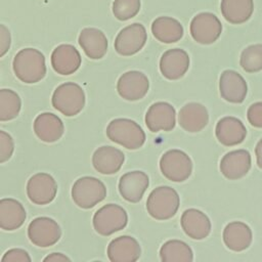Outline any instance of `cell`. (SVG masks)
I'll return each instance as SVG.
<instances>
[{
    "label": "cell",
    "mask_w": 262,
    "mask_h": 262,
    "mask_svg": "<svg viewBox=\"0 0 262 262\" xmlns=\"http://www.w3.org/2000/svg\"><path fill=\"white\" fill-rule=\"evenodd\" d=\"M128 215L121 206L116 204H106L98 209L92 219L95 231L102 235L108 236L126 227Z\"/></svg>",
    "instance_id": "6"
},
{
    "label": "cell",
    "mask_w": 262,
    "mask_h": 262,
    "mask_svg": "<svg viewBox=\"0 0 262 262\" xmlns=\"http://www.w3.org/2000/svg\"><path fill=\"white\" fill-rule=\"evenodd\" d=\"M189 31L192 39L203 45H209L217 41L222 32V24L211 12H201L193 16Z\"/></svg>",
    "instance_id": "8"
},
{
    "label": "cell",
    "mask_w": 262,
    "mask_h": 262,
    "mask_svg": "<svg viewBox=\"0 0 262 262\" xmlns=\"http://www.w3.org/2000/svg\"><path fill=\"white\" fill-rule=\"evenodd\" d=\"M140 0H114L112 10L119 20H127L134 17L140 10Z\"/></svg>",
    "instance_id": "33"
},
{
    "label": "cell",
    "mask_w": 262,
    "mask_h": 262,
    "mask_svg": "<svg viewBox=\"0 0 262 262\" xmlns=\"http://www.w3.org/2000/svg\"><path fill=\"white\" fill-rule=\"evenodd\" d=\"M149 89L147 77L138 71H129L124 73L118 80L117 91L119 95L129 101H135L143 98Z\"/></svg>",
    "instance_id": "12"
},
{
    "label": "cell",
    "mask_w": 262,
    "mask_h": 262,
    "mask_svg": "<svg viewBox=\"0 0 262 262\" xmlns=\"http://www.w3.org/2000/svg\"><path fill=\"white\" fill-rule=\"evenodd\" d=\"M145 124L149 131H171L176 124V112L172 104L165 101L152 103L145 114Z\"/></svg>",
    "instance_id": "13"
},
{
    "label": "cell",
    "mask_w": 262,
    "mask_h": 262,
    "mask_svg": "<svg viewBox=\"0 0 262 262\" xmlns=\"http://www.w3.org/2000/svg\"><path fill=\"white\" fill-rule=\"evenodd\" d=\"M105 132L110 140L127 149H138L145 142L144 131L131 119L118 118L112 120Z\"/></svg>",
    "instance_id": "2"
},
{
    "label": "cell",
    "mask_w": 262,
    "mask_h": 262,
    "mask_svg": "<svg viewBox=\"0 0 262 262\" xmlns=\"http://www.w3.org/2000/svg\"><path fill=\"white\" fill-rule=\"evenodd\" d=\"M239 64L248 73L262 70V44H253L246 47L239 57Z\"/></svg>",
    "instance_id": "32"
},
{
    "label": "cell",
    "mask_w": 262,
    "mask_h": 262,
    "mask_svg": "<svg viewBox=\"0 0 262 262\" xmlns=\"http://www.w3.org/2000/svg\"><path fill=\"white\" fill-rule=\"evenodd\" d=\"M180 205L178 192L170 186H158L149 193L146 201L147 213L157 220L172 218Z\"/></svg>",
    "instance_id": "3"
},
{
    "label": "cell",
    "mask_w": 262,
    "mask_h": 262,
    "mask_svg": "<svg viewBox=\"0 0 262 262\" xmlns=\"http://www.w3.org/2000/svg\"><path fill=\"white\" fill-rule=\"evenodd\" d=\"M32 259L27 251L19 248L10 249L1 258V262H31Z\"/></svg>",
    "instance_id": "35"
},
{
    "label": "cell",
    "mask_w": 262,
    "mask_h": 262,
    "mask_svg": "<svg viewBox=\"0 0 262 262\" xmlns=\"http://www.w3.org/2000/svg\"><path fill=\"white\" fill-rule=\"evenodd\" d=\"M82 58L78 49L71 44H60L51 53L53 70L62 76L74 74L81 66Z\"/></svg>",
    "instance_id": "18"
},
{
    "label": "cell",
    "mask_w": 262,
    "mask_h": 262,
    "mask_svg": "<svg viewBox=\"0 0 262 262\" xmlns=\"http://www.w3.org/2000/svg\"><path fill=\"white\" fill-rule=\"evenodd\" d=\"M43 261H52V262H60V261H71V259L62 253H51L47 257L44 258Z\"/></svg>",
    "instance_id": "38"
},
{
    "label": "cell",
    "mask_w": 262,
    "mask_h": 262,
    "mask_svg": "<svg viewBox=\"0 0 262 262\" xmlns=\"http://www.w3.org/2000/svg\"><path fill=\"white\" fill-rule=\"evenodd\" d=\"M209 122L208 110L199 102H188L183 105L178 115L180 127L190 133L202 131Z\"/></svg>",
    "instance_id": "20"
},
{
    "label": "cell",
    "mask_w": 262,
    "mask_h": 262,
    "mask_svg": "<svg viewBox=\"0 0 262 262\" xmlns=\"http://www.w3.org/2000/svg\"><path fill=\"white\" fill-rule=\"evenodd\" d=\"M79 45L91 59L102 58L107 51V39L102 31L96 28H85L80 32Z\"/></svg>",
    "instance_id": "25"
},
{
    "label": "cell",
    "mask_w": 262,
    "mask_h": 262,
    "mask_svg": "<svg viewBox=\"0 0 262 262\" xmlns=\"http://www.w3.org/2000/svg\"><path fill=\"white\" fill-rule=\"evenodd\" d=\"M154 37L166 44L178 42L183 37V27L176 18L171 16H159L151 24Z\"/></svg>",
    "instance_id": "28"
},
{
    "label": "cell",
    "mask_w": 262,
    "mask_h": 262,
    "mask_svg": "<svg viewBox=\"0 0 262 262\" xmlns=\"http://www.w3.org/2000/svg\"><path fill=\"white\" fill-rule=\"evenodd\" d=\"M15 77L24 83L33 84L41 81L46 75L45 57L36 48L19 50L12 61Z\"/></svg>",
    "instance_id": "1"
},
{
    "label": "cell",
    "mask_w": 262,
    "mask_h": 262,
    "mask_svg": "<svg viewBox=\"0 0 262 262\" xmlns=\"http://www.w3.org/2000/svg\"><path fill=\"white\" fill-rule=\"evenodd\" d=\"M147 40L146 30L139 23L131 24L122 29L115 39V49L123 56H130L140 51Z\"/></svg>",
    "instance_id": "10"
},
{
    "label": "cell",
    "mask_w": 262,
    "mask_h": 262,
    "mask_svg": "<svg viewBox=\"0 0 262 262\" xmlns=\"http://www.w3.org/2000/svg\"><path fill=\"white\" fill-rule=\"evenodd\" d=\"M255 155H256V159H257V165L260 169H262V138L256 144Z\"/></svg>",
    "instance_id": "39"
},
{
    "label": "cell",
    "mask_w": 262,
    "mask_h": 262,
    "mask_svg": "<svg viewBox=\"0 0 262 262\" xmlns=\"http://www.w3.org/2000/svg\"><path fill=\"white\" fill-rule=\"evenodd\" d=\"M106 254L112 262H135L140 257L141 249L133 236L121 235L108 244Z\"/></svg>",
    "instance_id": "19"
},
{
    "label": "cell",
    "mask_w": 262,
    "mask_h": 262,
    "mask_svg": "<svg viewBox=\"0 0 262 262\" xmlns=\"http://www.w3.org/2000/svg\"><path fill=\"white\" fill-rule=\"evenodd\" d=\"M11 43V37L9 30L4 26L0 25V56L2 57L9 49Z\"/></svg>",
    "instance_id": "37"
},
{
    "label": "cell",
    "mask_w": 262,
    "mask_h": 262,
    "mask_svg": "<svg viewBox=\"0 0 262 262\" xmlns=\"http://www.w3.org/2000/svg\"><path fill=\"white\" fill-rule=\"evenodd\" d=\"M21 100L19 95L11 89L0 90V121H10L16 118L20 112Z\"/></svg>",
    "instance_id": "31"
},
{
    "label": "cell",
    "mask_w": 262,
    "mask_h": 262,
    "mask_svg": "<svg viewBox=\"0 0 262 262\" xmlns=\"http://www.w3.org/2000/svg\"><path fill=\"white\" fill-rule=\"evenodd\" d=\"M52 106L67 117L78 115L85 105V93L74 82H66L56 87L51 98Z\"/></svg>",
    "instance_id": "4"
},
{
    "label": "cell",
    "mask_w": 262,
    "mask_h": 262,
    "mask_svg": "<svg viewBox=\"0 0 262 262\" xmlns=\"http://www.w3.org/2000/svg\"><path fill=\"white\" fill-rule=\"evenodd\" d=\"M247 119L256 128H262V101L253 103L247 112Z\"/></svg>",
    "instance_id": "36"
},
{
    "label": "cell",
    "mask_w": 262,
    "mask_h": 262,
    "mask_svg": "<svg viewBox=\"0 0 262 262\" xmlns=\"http://www.w3.org/2000/svg\"><path fill=\"white\" fill-rule=\"evenodd\" d=\"M251 155L246 149H235L227 152L220 161V171L229 180L243 178L251 169Z\"/></svg>",
    "instance_id": "16"
},
{
    "label": "cell",
    "mask_w": 262,
    "mask_h": 262,
    "mask_svg": "<svg viewBox=\"0 0 262 262\" xmlns=\"http://www.w3.org/2000/svg\"><path fill=\"white\" fill-rule=\"evenodd\" d=\"M220 9L223 17L230 24L246 23L253 14V0H221Z\"/></svg>",
    "instance_id": "29"
},
{
    "label": "cell",
    "mask_w": 262,
    "mask_h": 262,
    "mask_svg": "<svg viewBox=\"0 0 262 262\" xmlns=\"http://www.w3.org/2000/svg\"><path fill=\"white\" fill-rule=\"evenodd\" d=\"M34 132L44 142H55L62 136L64 126L59 117L52 113H42L34 121Z\"/></svg>",
    "instance_id": "24"
},
{
    "label": "cell",
    "mask_w": 262,
    "mask_h": 262,
    "mask_svg": "<svg viewBox=\"0 0 262 262\" xmlns=\"http://www.w3.org/2000/svg\"><path fill=\"white\" fill-rule=\"evenodd\" d=\"M74 203L82 209H91L106 196L104 183L92 176H83L75 181L71 191Z\"/></svg>",
    "instance_id": "5"
},
{
    "label": "cell",
    "mask_w": 262,
    "mask_h": 262,
    "mask_svg": "<svg viewBox=\"0 0 262 262\" xmlns=\"http://www.w3.org/2000/svg\"><path fill=\"white\" fill-rule=\"evenodd\" d=\"M218 141L225 146H233L242 143L247 136V129L243 122L235 117L221 118L215 128Z\"/></svg>",
    "instance_id": "22"
},
{
    "label": "cell",
    "mask_w": 262,
    "mask_h": 262,
    "mask_svg": "<svg viewBox=\"0 0 262 262\" xmlns=\"http://www.w3.org/2000/svg\"><path fill=\"white\" fill-rule=\"evenodd\" d=\"M162 174L170 181H185L192 172V162L187 154L180 149H170L160 159Z\"/></svg>",
    "instance_id": "7"
},
{
    "label": "cell",
    "mask_w": 262,
    "mask_h": 262,
    "mask_svg": "<svg viewBox=\"0 0 262 262\" xmlns=\"http://www.w3.org/2000/svg\"><path fill=\"white\" fill-rule=\"evenodd\" d=\"M57 192V184L48 173H36L30 177L27 183V195L36 205L51 203Z\"/></svg>",
    "instance_id": "11"
},
{
    "label": "cell",
    "mask_w": 262,
    "mask_h": 262,
    "mask_svg": "<svg viewBox=\"0 0 262 262\" xmlns=\"http://www.w3.org/2000/svg\"><path fill=\"white\" fill-rule=\"evenodd\" d=\"M222 236L225 246L234 252H242L248 249L253 239L251 228L241 221L228 223L223 230Z\"/></svg>",
    "instance_id": "26"
},
{
    "label": "cell",
    "mask_w": 262,
    "mask_h": 262,
    "mask_svg": "<svg viewBox=\"0 0 262 262\" xmlns=\"http://www.w3.org/2000/svg\"><path fill=\"white\" fill-rule=\"evenodd\" d=\"M189 68V56L180 48H173L165 51L160 59V71L168 80L182 78Z\"/></svg>",
    "instance_id": "15"
},
{
    "label": "cell",
    "mask_w": 262,
    "mask_h": 262,
    "mask_svg": "<svg viewBox=\"0 0 262 262\" xmlns=\"http://www.w3.org/2000/svg\"><path fill=\"white\" fill-rule=\"evenodd\" d=\"M149 185V179L143 171H131L123 174L119 180V192L129 203H138Z\"/></svg>",
    "instance_id": "17"
},
{
    "label": "cell",
    "mask_w": 262,
    "mask_h": 262,
    "mask_svg": "<svg viewBox=\"0 0 262 262\" xmlns=\"http://www.w3.org/2000/svg\"><path fill=\"white\" fill-rule=\"evenodd\" d=\"M160 258L163 262H190L193 260V253L183 241L170 239L161 247Z\"/></svg>",
    "instance_id": "30"
},
{
    "label": "cell",
    "mask_w": 262,
    "mask_h": 262,
    "mask_svg": "<svg viewBox=\"0 0 262 262\" xmlns=\"http://www.w3.org/2000/svg\"><path fill=\"white\" fill-rule=\"evenodd\" d=\"M26 210L18 201L5 198L0 201V226L3 230L11 231L19 228L26 220Z\"/></svg>",
    "instance_id": "27"
},
{
    "label": "cell",
    "mask_w": 262,
    "mask_h": 262,
    "mask_svg": "<svg viewBox=\"0 0 262 262\" xmlns=\"http://www.w3.org/2000/svg\"><path fill=\"white\" fill-rule=\"evenodd\" d=\"M14 150V142L12 137L5 132L0 130V163L8 161Z\"/></svg>",
    "instance_id": "34"
},
{
    "label": "cell",
    "mask_w": 262,
    "mask_h": 262,
    "mask_svg": "<svg viewBox=\"0 0 262 262\" xmlns=\"http://www.w3.org/2000/svg\"><path fill=\"white\" fill-rule=\"evenodd\" d=\"M221 97L231 103H242L248 92V85L241 74L233 70H225L219 79Z\"/></svg>",
    "instance_id": "14"
},
{
    "label": "cell",
    "mask_w": 262,
    "mask_h": 262,
    "mask_svg": "<svg viewBox=\"0 0 262 262\" xmlns=\"http://www.w3.org/2000/svg\"><path fill=\"white\" fill-rule=\"evenodd\" d=\"M61 236V229L57 222L49 217H37L28 226L30 242L40 248H47L56 244Z\"/></svg>",
    "instance_id": "9"
},
{
    "label": "cell",
    "mask_w": 262,
    "mask_h": 262,
    "mask_svg": "<svg viewBox=\"0 0 262 262\" xmlns=\"http://www.w3.org/2000/svg\"><path fill=\"white\" fill-rule=\"evenodd\" d=\"M125 161L122 150L117 147L103 145L98 147L92 156V165L94 169L104 175L117 173Z\"/></svg>",
    "instance_id": "23"
},
{
    "label": "cell",
    "mask_w": 262,
    "mask_h": 262,
    "mask_svg": "<svg viewBox=\"0 0 262 262\" xmlns=\"http://www.w3.org/2000/svg\"><path fill=\"white\" fill-rule=\"evenodd\" d=\"M180 224L188 237L193 239H204L211 232V221L209 217L198 209L185 210L180 219Z\"/></svg>",
    "instance_id": "21"
}]
</instances>
